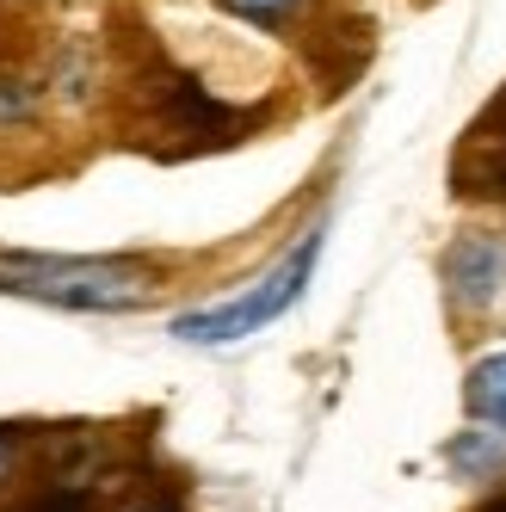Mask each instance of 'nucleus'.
<instances>
[{"mask_svg": "<svg viewBox=\"0 0 506 512\" xmlns=\"http://www.w3.org/2000/svg\"><path fill=\"white\" fill-rule=\"evenodd\" d=\"M321 235L328 229H309L284 260L247 290V297H235V303H223V309H198V315H179L173 321V334L186 340V346H235V340H247V334H260L266 321H278L284 309H291L303 290H309V278H315V260H321Z\"/></svg>", "mask_w": 506, "mask_h": 512, "instance_id": "f03ea898", "label": "nucleus"}, {"mask_svg": "<svg viewBox=\"0 0 506 512\" xmlns=\"http://www.w3.org/2000/svg\"><path fill=\"white\" fill-rule=\"evenodd\" d=\"M445 297L457 315H488L506 297V241L469 229L445 253Z\"/></svg>", "mask_w": 506, "mask_h": 512, "instance_id": "20e7f679", "label": "nucleus"}, {"mask_svg": "<svg viewBox=\"0 0 506 512\" xmlns=\"http://www.w3.org/2000/svg\"><path fill=\"white\" fill-rule=\"evenodd\" d=\"M130 512H173V506H130Z\"/></svg>", "mask_w": 506, "mask_h": 512, "instance_id": "9d476101", "label": "nucleus"}, {"mask_svg": "<svg viewBox=\"0 0 506 512\" xmlns=\"http://www.w3.org/2000/svg\"><path fill=\"white\" fill-rule=\"evenodd\" d=\"M13 463H19V445H13V438H7V432H0V488H7V482H13Z\"/></svg>", "mask_w": 506, "mask_h": 512, "instance_id": "6e6552de", "label": "nucleus"}, {"mask_svg": "<svg viewBox=\"0 0 506 512\" xmlns=\"http://www.w3.org/2000/svg\"><path fill=\"white\" fill-rule=\"evenodd\" d=\"M451 463L463 469V475H494L500 463H506V432L494 426V432H463L457 445H451Z\"/></svg>", "mask_w": 506, "mask_h": 512, "instance_id": "423d86ee", "label": "nucleus"}, {"mask_svg": "<svg viewBox=\"0 0 506 512\" xmlns=\"http://www.w3.org/2000/svg\"><path fill=\"white\" fill-rule=\"evenodd\" d=\"M451 192L506 204V87L482 105V118L463 130V149L451 161Z\"/></svg>", "mask_w": 506, "mask_h": 512, "instance_id": "7ed1b4c3", "label": "nucleus"}, {"mask_svg": "<svg viewBox=\"0 0 506 512\" xmlns=\"http://www.w3.org/2000/svg\"><path fill=\"white\" fill-rule=\"evenodd\" d=\"M0 290L38 297L56 309H142L155 303V278L118 260H38V253H7Z\"/></svg>", "mask_w": 506, "mask_h": 512, "instance_id": "f257e3e1", "label": "nucleus"}, {"mask_svg": "<svg viewBox=\"0 0 506 512\" xmlns=\"http://www.w3.org/2000/svg\"><path fill=\"white\" fill-rule=\"evenodd\" d=\"M463 408H469V420H482V426H500V432H506V352L482 358L476 371H469V383H463Z\"/></svg>", "mask_w": 506, "mask_h": 512, "instance_id": "39448f33", "label": "nucleus"}, {"mask_svg": "<svg viewBox=\"0 0 506 512\" xmlns=\"http://www.w3.org/2000/svg\"><path fill=\"white\" fill-rule=\"evenodd\" d=\"M223 7H229L235 19H247V25H291L309 0H223Z\"/></svg>", "mask_w": 506, "mask_h": 512, "instance_id": "0eeeda50", "label": "nucleus"}, {"mask_svg": "<svg viewBox=\"0 0 506 512\" xmlns=\"http://www.w3.org/2000/svg\"><path fill=\"white\" fill-rule=\"evenodd\" d=\"M476 512H506V488H500V494H488V500H482Z\"/></svg>", "mask_w": 506, "mask_h": 512, "instance_id": "1a4fd4ad", "label": "nucleus"}]
</instances>
